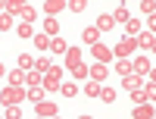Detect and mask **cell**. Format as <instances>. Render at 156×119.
Returning <instances> with one entry per match:
<instances>
[{
    "label": "cell",
    "mask_w": 156,
    "mask_h": 119,
    "mask_svg": "<svg viewBox=\"0 0 156 119\" xmlns=\"http://www.w3.org/2000/svg\"><path fill=\"white\" fill-rule=\"evenodd\" d=\"M22 100H25V88H12V85H6L3 91H0V103H3V107H19Z\"/></svg>",
    "instance_id": "6da1fadb"
},
{
    "label": "cell",
    "mask_w": 156,
    "mask_h": 119,
    "mask_svg": "<svg viewBox=\"0 0 156 119\" xmlns=\"http://www.w3.org/2000/svg\"><path fill=\"white\" fill-rule=\"evenodd\" d=\"M59 85H62V69L59 66H50V72H44L41 88L47 91V94H53V91H59Z\"/></svg>",
    "instance_id": "7a4b0ae2"
},
{
    "label": "cell",
    "mask_w": 156,
    "mask_h": 119,
    "mask_svg": "<svg viewBox=\"0 0 156 119\" xmlns=\"http://www.w3.org/2000/svg\"><path fill=\"white\" fill-rule=\"evenodd\" d=\"M134 50H137V41H134V38H122V41L112 47V57H115V60H131Z\"/></svg>",
    "instance_id": "3957f363"
},
{
    "label": "cell",
    "mask_w": 156,
    "mask_h": 119,
    "mask_svg": "<svg viewBox=\"0 0 156 119\" xmlns=\"http://www.w3.org/2000/svg\"><path fill=\"white\" fill-rule=\"evenodd\" d=\"M34 116H41V119H53L59 116V107L53 100H41V103H34Z\"/></svg>",
    "instance_id": "277c9868"
},
{
    "label": "cell",
    "mask_w": 156,
    "mask_h": 119,
    "mask_svg": "<svg viewBox=\"0 0 156 119\" xmlns=\"http://www.w3.org/2000/svg\"><path fill=\"white\" fill-rule=\"evenodd\" d=\"M134 41H137V47H140V50L153 54V50H156V32H150V28H147V32H140Z\"/></svg>",
    "instance_id": "5b68a950"
},
{
    "label": "cell",
    "mask_w": 156,
    "mask_h": 119,
    "mask_svg": "<svg viewBox=\"0 0 156 119\" xmlns=\"http://www.w3.org/2000/svg\"><path fill=\"white\" fill-rule=\"evenodd\" d=\"M90 54H94V60L97 63H112V47H106V44H90Z\"/></svg>",
    "instance_id": "8992f818"
},
{
    "label": "cell",
    "mask_w": 156,
    "mask_h": 119,
    "mask_svg": "<svg viewBox=\"0 0 156 119\" xmlns=\"http://www.w3.org/2000/svg\"><path fill=\"white\" fill-rule=\"evenodd\" d=\"M87 75H90V82L103 85V82H106V75H109V66H106V63H94V66L87 69Z\"/></svg>",
    "instance_id": "52a82bcc"
},
{
    "label": "cell",
    "mask_w": 156,
    "mask_h": 119,
    "mask_svg": "<svg viewBox=\"0 0 156 119\" xmlns=\"http://www.w3.org/2000/svg\"><path fill=\"white\" fill-rule=\"evenodd\" d=\"M62 9H69V0H47V3H44V13H47V19H56Z\"/></svg>",
    "instance_id": "ba28073f"
},
{
    "label": "cell",
    "mask_w": 156,
    "mask_h": 119,
    "mask_svg": "<svg viewBox=\"0 0 156 119\" xmlns=\"http://www.w3.org/2000/svg\"><path fill=\"white\" fill-rule=\"evenodd\" d=\"M131 72H134V75H140V78H144V75H150V72H153L150 57H137V60H131Z\"/></svg>",
    "instance_id": "9c48e42d"
},
{
    "label": "cell",
    "mask_w": 156,
    "mask_h": 119,
    "mask_svg": "<svg viewBox=\"0 0 156 119\" xmlns=\"http://www.w3.org/2000/svg\"><path fill=\"white\" fill-rule=\"evenodd\" d=\"M112 25H115V22H112V13H100V16H97V25H94V28H97V32L103 35V32H109Z\"/></svg>",
    "instance_id": "30bf717a"
},
{
    "label": "cell",
    "mask_w": 156,
    "mask_h": 119,
    "mask_svg": "<svg viewBox=\"0 0 156 119\" xmlns=\"http://www.w3.org/2000/svg\"><path fill=\"white\" fill-rule=\"evenodd\" d=\"M122 88H125V91H137V88H144V78L131 72V75H125V78H122Z\"/></svg>",
    "instance_id": "8fae6325"
},
{
    "label": "cell",
    "mask_w": 156,
    "mask_h": 119,
    "mask_svg": "<svg viewBox=\"0 0 156 119\" xmlns=\"http://www.w3.org/2000/svg\"><path fill=\"white\" fill-rule=\"evenodd\" d=\"M6 85H12V88H25V72H22V69L6 72Z\"/></svg>",
    "instance_id": "7c38bea8"
},
{
    "label": "cell",
    "mask_w": 156,
    "mask_h": 119,
    "mask_svg": "<svg viewBox=\"0 0 156 119\" xmlns=\"http://www.w3.org/2000/svg\"><path fill=\"white\" fill-rule=\"evenodd\" d=\"M131 119H153V103H137Z\"/></svg>",
    "instance_id": "4fadbf2b"
},
{
    "label": "cell",
    "mask_w": 156,
    "mask_h": 119,
    "mask_svg": "<svg viewBox=\"0 0 156 119\" xmlns=\"http://www.w3.org/2000/svg\"><path fill=\"white\" fill-rule=\"evenodd\" d=\"M44 97H47L44 88H28V91H25V100H31V103H41Z\"/></svg>",
    "instance_id": "5bb4252c"
},
{
    "label": "cell",
    "mask_w": 156,
    "mask_h": 119,
    "mask_svg": "<svg viewBox=\"0 0 156 119\" xmlns=\"http://www.w3.org/2000/svg\"><path fill=\"white\" fill-rule=\"evenodd\" d=\"M115 97H119V91H115V88L100 85V100H103V103H115Z\"/></svg>",
    "instance_id": "9a60e30c"
},
{
    "label": "cell",
    "mask_w": 156,
    "mask_h": 119,
    "mask_svg": "<svg viewBox=\"0 0 156 119\" xmlns=\"http://www.w3.org/2000/svg\"><path fill=\"white\" fill-rule=\"evenodd\" d=\"M44 35L47 38H59V22L56 19H44Z\"/></svg>",
    "instance_id": "2e32d148"
},
{
    "label": "cell",
    "mask_w": 156,
    "mask_h": 119,
    "mask_svg": "<svg viewBox=\"0 0 156 119\" xmlns=\"http://www.w3.org/2000/svg\"><path fill=\"white\" fill-rule=\"evenodd\" d=\"M75 63H81V47H69L66 50V69L75 66Z\"/></svg>",
    "instance_id": "e0dca14e"
},
{
    "label": "cell",
    "mask_w": 156,
    "mask_h": 119,
    "mask_svg": "<svg viewBox=\"0 0 156 119\" xmlns=\"http://www.w3.org/2000/svg\"><path fill=\"white\" fill-rule=\"evenodd\" d=\"M50 50H53V54H62V57H66V50H69L66 38H50Z\"/></svg>",
    "instance_id": "ac0fdd59"
},
{
    "label": "cell",
    "mask_w": 156,
    "mask_h": 119,
    "mask_svg": "<svg viewBox=\"0 0 156 119\" xmlns=\"http://www.w3.org/2000/svg\"><path fill=\"white\" fill-rule=\"evenodd\" d=\"M41 82H44V75H41V72H34V69H31V72H25V85H28V88H41Z\"/></svg>",
    "instance_id": "d6986e66"
},
{
    "label": "cell",
    "mask_w": 156,
    "mask_h": 119,
    "mask_svg": "<svg viewBox=\"0 0 156 119\" xmlns=\"http://www.w3.org/2000/svg\"><path fill=\"white\" fill-rule=\"evenodd\" d=\"M16 35L22 38V41H31V38H34V28H31V25H25V22H19V25H16Z\"/></svg>",
    "instance_id": "ffe728a7"
},
{
    "label": "cell",
    "mask_w": 156,
    "mask_h": 119,
    "mask_svg": "<svg viewBox=\"0 0 156 119\" xmlns=\"http://www.w3.org/2000/svg\"><path fill=\"white\" fill-rule=\"evenodd\" d=\"M81 41H84V44H97V41H100V32L90 25V28H84V32H81Z\"/></svg>",
    "instance_id": "44dd1931"
},
{
    "label": "cell",
    "mask_w": 156,
    "mask_h": 119,
    "mask_svg": "<svg viewBox=\"0 0 156 119\" xmlns=\"http://www.w3.org/2000/svg\"><path fill=\"white\" fill-rule=\"evenodd\" d=\"M19 69L22 72H31L34 69V57L31 54H19Z\"/></svg>",
    "instance_id": "7402d4cb"
},
{
    "label": "cell",
    "mask_w": 156,
    "mask_h": 119,
    "mask_svg": "<svg viewBox=\"0 0 156 119\" xmlns=\"http://www.w3.org/2000/svg\"><path fill=\"white\" fill-rule=\"evenodd\" d=\"M37 16V13H34V6H28V3H22V13H19V19L25 22V25H31V19Z\"/></svg>",
    "instance_id": "603a6c76"
},
{
    "label": "cell",
    "mask_w": 156,
    "mask_h": 119,
    "mask_svg": "<svg viewBox=\"0 0 156 119\" xmlns=\"http://www.w3.org/2000/svg\"><path fill=\"white\" fill-rule=\"evenodd\" d=\"M128 19H131V16H128V9H125V3H122V6H115V13H112V22H119V25H125Z\"/></svg>",
    "instance_id": "cb8c5ba5"
},
{
    "label": "cell",
    "mask_w": 156,
    "mask_h": 119,
    "mask_svg": "<svg viewBox=\"0 0 156 119\" xmlns=\"http://www.w3.org/2000/svg\"><path fill=\"white\" fill-rule=\"evenodd\" d=\"M131 100H134V103H153V97L147 94L144 88H137V91H131Z\"/></svg>",
    "instance_id": "d4e9b609"
},
{
    "label": "cell",
    "mask_w": 156,
    "mask_h": 119,
    "mask_svg": "<svg viewBox=\"0 0 156 119\" xmlns=\"http://www.w3.org/2000/svg\"><path fill=\"white\" fill-rule=\"evenodd\" d=\"M112 69H115V72H119L122 78H125V75H131V60H119V63H115V66H112Z\"/></svg>",
    "instance_id": "484cf974"
},
{
    "label": "cell",
    "mask_w": 156,
    "mask_h": 119,
    "mask_svg": "<svg viewBox=\"0 0 156 119\" xmlns=\"http://www.w3.org/2000/svg\"><path fill=\"white\" fill-rule=\"evenodd\" d=\"M125 32H128V38H137V35H140V22H137V19H128V22H125Z\"/></svg>",
    "instance_id": "4316f807"
},
{
    "label": "cell",
    "mask_w": 156,
    "mask_h": 119,
    "mask_svg": "<svg viewBox=\"0 0 156 119\" xmlns=\"http://www.w3.org/2000/svg\"><path fill=\"white\" fill-rule=\"evenodd\" d=\"M31 41H34V47H37V50H50V38H47L44 32H41V35H34Z\"/></svg>",
    "instance_id": "83f0119b"
},
{
    "label": "cell",
    "mask_w": 156,
    "mask_h": 119,
    "mask_svg": "<svg viewBox=\"0 0 156 119\" xmlns=\"http://www.w3.org/2000/svg\"><path fill=\"white\" fill-rule=\"evenodd\" d=\"M50 66H53V63H50L47 57H37V60H34V72L44 75V72H50Z\"/></svg>",
    "instance_id": "f1b7e54d"
},
{
    "label": "cell",
    "mask_w": 156,
    "mask_h": 119,
    "mask_svg": "<svg viewBox=\"0 0 156 119\" xmlns=\"http://www.w3.org/2000/svg\"><path fill=\"white\" fill-rule=\"evenodd\" d=\"M140 13H144V16H156V3H153V0H140Z\"/></svg>",
    "instance_id": "f546056e"
},
{
    "label": "cell",
    "mask_w": 156,
    "mask_h": 119,
    "mask_svg": "<svg viewBox=\"0 0 156 119\" xmlns=\"http://www.w3.org/2000/svg\"><path fill=\"white\" fill-rule=\"evenodd\" d=\"M69 72H72L75 78H87V66H84V63H75V66H69Z\"/></svg>",
    "instance_id": "4dcf8cb0"
},
{
    "label": "cell",
    "mask_w": 156,
    "mask_h": 119,
    "mask_svg": "<svg viewBox=\"0 0 156 119\" xmlns=\"http://www.w3.org/2000/svg\"><path fill=\"white\" fill-rule=\"evenodd\" d=\"M59 91H62L66 97H75V94H78V85H75V82H62V85H59Z\"/></svg>",
    "instance_id": "1f68e13d"
},
{
    "label": "cell",
    "mask_w": 156,
    "mask_h": 119,
    "mask_svg": "<svg viewBox=\"0 0 156 119\" xmlns=\"http://www.w3.org/2000/svg\"><path fill=\"white\" fill-rule=\"evenodd\" d=\"M3 119H22V107H6L3 110Z\"/></svg>",
    "instance_id": "d6a6232c"
},
{
    "label": "cell",
    "mask_w": 156,
    "mask_h": 119,
    "mask_svg": "<svg viewBox=\"0 0 156 119\" xmlns=\"http://www.w3.org/2000/svg\"><path fill=\"white\" fill-rule=\"evenodd\" d=\"M12 28V16L9 13H0V32H9Z\"/></svg>",
    "instance_id": "836d02e7"
},
{
    "label": "cell",
    "mask_w": 156,
    "mask_h": 119,
    "mask_svg": "<svg viewBox=\"0 0 156 119\" xmlns=\"http://www.w3.org/2000/svg\"><path fill=\"white\" fill-rule=\"evenodd\" d=\"M84 94H87V97H100V85H97V82H87V85H84Z\"/></svg>",
    "instance_id": "e575fe53"
},
{
    "label": "cell",
    "mask_w": 156,
    "mask_h": 119,
    "mask_svg": "<svg viewBox=\"0 0 156 119\" xmlns=\"http://www.w3.org/2000/svg\"><path fill=\"white\" fill-rule=\"evenodd\" d=\"M87 3H84V0H69V13H81Z\"/></svg>",
    "instance_id": "d590c367"
},
{
    "label": "cell",
    "mask_w": 156,
    "mask_h": 119,
    "mask_svg": "<svg viewBox=\"0 0 156 119\" xmlns=\"http://www.w3.org/2000/svg\"><path fill=\"white\" fill-rule=\"evenodd\" d=\"M0 78H6V66L3 63H0Z\"/></svg>",
    "instance_id": "8d00e7d4"
},
{
    "label": "cell",
    "mask_w": 156,
    "mask_h": 119,
    "mask_svg": "<svg viewBox=\"0 0 156 119\" xmlns=\"http://www.w3.org/2000/svg\"><path fill=\"white\" fill-rule=\"evenodd\" d=\"M78 119H94V116H78Z\"/></svg>",
    "instance_id": "74e56055"
},
{
    "label": "cell",
    "mask_w": 156,
    "mask_h": 119,
    "mask_svg": "<svg viewBox=\"0 0 156 119\" xmlns=\"http://www.w3.org/2000/svg\"><path fill=\"white\" fill-rule=\"evenodd\" d=\"M34 119H41V116H34Z\"/></svg>",
    "instance_id": "f35d334b"
},
{
    "label": "cell",
    "mask_w": 156,
    "mask_h": 119,
    "mask_svg": "<svg viewBox=\"0 0 156 119\" xmlns=\"http://www.w3.org/2000/svg\"><path fill=\"white\" fill-rule=\"evenodd\" d=\"M53 119H56V116H53Z\"/></svg>",
    "instance_id": "ab89813d"
}]
</instances>
